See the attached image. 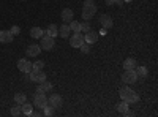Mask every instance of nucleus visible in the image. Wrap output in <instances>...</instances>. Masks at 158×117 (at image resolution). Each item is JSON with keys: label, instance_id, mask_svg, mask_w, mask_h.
Returning <instances> with one entry per match:
<instances>
[{"label": "nucleus", "instance_id": "11", "mask_svg": "<svg viewBox=\"0 0 158 117\" xmlns=\"http://www.w3.org/2000/svg\"><path fill=\"white\" fill-rule=\"evenodd\" d=\"M100 22H101V25H103V29H106V30L111 29L112 24H114L109 15H101V16H100Z\"/></svg>", "mask_w": 158, "mask_h": 117}, {"label": "nucleus", "instance_id": "7", "mask_svg": "<svg viewBox=\"0 0 158 117\" xmlns=\"http://www.w3.org/2000/svg\"><path fill=\"white\" fill-rule=\"evenodd\" d=\"M18 70L19 71H22V73H30L32 71V62L30 60H27V59H21V60H18Z\"/></svg>", "mask_w": 158, "mask_h": 117}, {"label": "nucleus", "instance_id": "32", "mask_svg": "<svg viewBox=\"0 0 158 117\" xmlns=\"http://www.w3.org/2000/svg\"><path fill=\"white\" fill-rule=\"evenodd\" d=\"M115 3H117L118 6H122V5H123V0H115Z\"/></svg>", "mask_w": 158, "mask_h": 117}, {"label": "nucleus", "instance_id": "1", "mask_svg": "<svg viewBox=\"0 0 158 117\" xmlns=\"http://www.w3.org/2000/svg\"><path fill=\"white\" fill-rule=\"evenodd\" d=\"M118 95H120V98L123 101H127L128 105L130 103H138L139 101V95L135 92V90H131L130 87H122L120 90H118Z\"/></svg>", "mask_w": 158, "mask_h": 117}, {"label": "nucleus", "instance_id": "15", "mask_svg": "<svg viewBox=\"0 0 158 117\" xmlns=\"http://www.w3.org/2000/svg\"><path fill=\"white\" fill-rule=\"evenodd\" d=\"M123 68H125V70H135V68H136V59H133V57L125 59V62H123Z\"/></svg>", "mask_w": 158, "mask_h": 117}, {"label": "nucleus", "instance_id": "16", "mask_svg": "<svg viewBox=\"0 0 158 117\" xmlns=\"http://www.w3.org/2000/svg\"><path fill=\"white\" fill-rule=\"evenodd\" d=\"M32 111H33V105H30V103L25 101V103H22V105H21V112L24 115H30Z\"/></svg>", "mask_w": 158, "mask_h": 117}, {"label": "nucleus", "instance_id": "17", "mask_svg": "<svg viewBox=\"0 0 158 117\" xmlns=\"http://www.w3.org/2000/svg\"><path fill=\"white\" fill-rule=\"evenodd\" d=\"M70 25L68 24H63V25H60V29H59V35L62 36V38H68L70 36Z\"/></svg>", "mask_w": 158, "mask_h": 117}, {"label": "nucleus", "instance_id": "19", "mask_svg": "<svg viewBox=\"0 0 158 117\" xmlns=\"http://www.w3.org/2000/svg\"><path fill=\"white\" fill-rule=\"evenodd\" d=\"M43 33H44V30H43V29H40V27H33V29H30V36H32V38H41Z\"/></svg>", "mask_w": 158, "mask_h": 117}, {"label": "nucleus", "instance_id": "4", "mask_svg": "<svg viewBox=\"0 0 158 117\" xmlns=\"http://www.w3.org/2000/svg\"><path fill=\"white\" fill-rule=\"evenodd\" d=\"M138 79H139V77L136 74V70H125L123 74H122V81L125 84H135Z\"/></svg>", "mask_w": 158, "mask_h": 117}, {"label": "nucleus", "instance_id": "3", "mask_svg": "<svg viewBox=\"0 0 158 117\" xmlns=\"http://www.w3.org/2000/svg\"><path fill=\"white\" fill-rule=\"evenodd\" d=\"M27 79L29 81H32V82H43L44 79H46V73L43 71V70H38V71H30V73H27Z\"/></svg>", "mask_w": 158, "mask_h": 117}, {"label": "nucleus", "instance_id": "12", "mask_svg": "<svg viewBox=\"0 0 158 117\" xmlns=\"http://www.w3.org/2000/svg\"><path fill=\"white\" fill-rule=\"evenodd\" d=\"M73 18H74V13H73L71 8H65V10L62 11V19H63L65 24H67V22H71Z\"/></svg>", "mask_w": 158, "mask_h": 117}, {"label": "nucleus", "instance_id": "28", "mask_svg": "<svg viewBox=\"0 0 158 117\" xmlns=\"http://www.w3.org/2000/svg\"><path fill=\"white\" fill-rule=\"evenodd\" d=\"M79 49H81V52H82V54H89V52H90V44L84 41L81 46H79Z\"/></svg>", "mask_w": 158, "mask_h": 117}, {"label": "nucleus", "instance_id": "5", "mask_svg": "<svg viewBox=\"0 0 158 117\" xmlns=\"http://www.w3.org/2000/svg\"><path fill=\"white\" fill-rule=\"evenodd\" d=\"M40 40H41V43H40V48L44 49V51H51L52 48H54V44H56L54 38L49 36V35H46V33H43V36L40 38Z\"/></svg>", "mask_w": 158, "mask_h": 117}, {"label": "nucleus", "instance_id": "14", "mask_svg": "<svg viewBox=\"0 0 158 117\" xmlns=\"http://www.w3.org/2000/svg\"><path fill=\"white\" fill-rule=\"evenodd\" d=\"M13 35L10 30H0V43H11Z\"/></svg>", "mask_w": 158, "mask_h": 117}, {"label": "nucleus", "instance_id": "30", "mask_svg": "<svg viewBox=\"0 0 158 117\" xmlns=\"http://www.w3.org/2000/svg\"><path fill=\"white\" fill-rule=\"evenodd\" d=\"M10 32H11V35H13V36H16V35H19V33H21V29L18 27V25H13V27L10 29Z\"/></svg>", "mask_w": 158, "mask_h": 117}, {"label": "nucleus", "instance_id": "22", "mask_svg": "<svg viewBox=\"0 0 158 117\" xmlns=\"http://www.w3.org/2000/svg\"><path fill=\"white\" fill-rule=\"evenodd\" d=\"M117 111L120 112V114H125L128 111V103L122 100V103H118V105H117Z\"/></svg>", "mask_w": 158, "mask_h": 117}, {"label": "nucleus", "instance_id": "24", "mask_svg": "<svg viewBox=\"0 0 158 117\" xmlns=\"http://www.w3.org/2000/svg\"><path fill=\"white\" fill-rule=\"evenodd\" d=\"M43 67H44V62H43V60H36L35 63H32V71L43 70Z\"/></svg>", "mask_w": 158, "mask_h": 117}, {"label": "nucleus", "instance_id": "29", "mask_svg": "<svg viewBox=\"0 0 158 117\" xmlns=\"http://www.w3.org/2000/svg\"><path fill=\"white\" fill-rule=\"evenodd\" d=\"M22 112H21V105L19 106H15V108H11V115H15V117H18V115H21Z\"/></svg>", "mask_w": 158, "mask_h": 117}, {"label": "nucleus", "instance_id": "23", "mask_svg": "<svg viewBox=\"0 0 158 117\" xmlns=\"http://www.w3.org/2000/svg\"><path fill=\"white\" fill-rule=\"evenodd\" d=\"M15 101L18 103V105H22V103L27 101V97H25V94H16L15 95Z\"/></svg>", "mask_w": 158, "mask_h": 117}, {"label": "nucleus", "instance_id": "33", "mask_svg": "<svg viewBox=\"0 0 158 117\" xmlns=\"http://www.w3.org/2000/svg\"><path fill=\"white\" fill-rule=\"evenodd\" d=\"M123 2H131V0H123Z\"/></svg>", "mask_w": 158, "mask_h": 117}, {"label": "nucleus", "instance_id": "6", "mask_svg": "<svg viewBox=\"0 0 158 117\" xmlns=\"http://www.w3.org/2000/svg\"><path fill=\"white\" fill-rule=\"evenodd\" d=\"M48 105H49V106H52L54 109H59V108H62V105H63V100H62V97H60V95L52 94V95L48 98Z\"/></svg>", "mask_w": 158, "mask_h": 117}, {"label": "nucleus", "instance_id": "25", "mask_svg": "<svg viewBox=\"0 0 158 117\" xmlns=\"http://www.w3.org/2000/svg\"><path fill=\"white\" fill-rule=\"evenodd\" d=\"M70 30H71L73 33L81 32V27H79V22H77V21H71V22H70Z\"/></svg>", "mask_w": 158, "mask_h": 117}, {"label": "nucleus", "instance_id": "2", "mask_svg": "<svg viewBox=\"0 0 158 117\" xmlns=\"http://www.w3.org/2000/svg\"><path fill=\"white\" fill-rule=\"evenodd\" d=\"M97 13V5L94 0H85L84 2V6H82V18L85 21H89L90 18H94Z\"/></svg>", "mask_w": 158, "mask_h": 117}, {"label": "nucleus", "instance_id": "18", "mask_svg": "<svg viewBox=\"0 0 158 117\" xmlns=\"http://www.w3.org/2000/svg\"><path fill=\"white\" fill-rule=\"evenodd\" d=\"M44 32H46V35H49V36L54 38V36H57V35H59V27H57L56 24H51Z\"/></svg>", "mask_w": 158, "mask_h": 117}, {"label": "nucleus", "instance_id": "13", "mask_svg": "<svg viewBox=\"0 0 158 117\" xmlns=\"http://www.w3.org/2000/svg\"><path fill=\"white\" fill-rule=\"evenodd\" d=\"M40 52H41V48H40V44H30V46L27 48V56H29V57L40 56Z\"/></svg>", "mask_w": 158, "mask_h": 117}, {"label": "nucleus", "instance_id": "20", "mask_svg": "<svg viewBox=\"0 0 158 117\" xmlns=\"http://www.w3.org/2000/svg\"><path fill=\"white\" fill-rule=\"evenodd\" d=\"M40 87H41V90H43V92L46 94V92H51V90H52V84L49 82V81H43V82H40Z\"/></svg>", "mask_w": 158, "mask_h": 117}, {"label": "nucleus", "instance_id": "31", "mask_svg": "<svg viewBox=\"0 0 158 117\" xmlns=\"http://www.w3.org/2000/svg\"><path fill=\"white\" fill-rule=\"evenodd\" d=\"M106 5H115V0H106Z\"/></svg>", "mask_w": 158, "mask_h": 117}, {"label": "nucleus", "instance_id": "8", "mask_svg": "<svg viewBox=\"0 0 158 117\" xmlns=\"http://www.w3.org/2000/svg\"><path fill=\"white\" fill-rule=\"evenodd\" d=\"M82 43H84V35H82L81 32L73 33V36L70 38V44H71L73 48H79Z\"/></svg>", "mask_w": 158, "mask_h": 117}, {"label": "nucleus", "instance_id": "27", "mask_svg": "<svg viewBox=\"0 0 158 117\" xmlns=\"http://www.w3.org/2000/svg\"><path fill=\"white\" fill-rule=\"evenodd\" d=\"M43 109H44V112H43V114H44V115H48V117H49V115H54V114H56V109L52 108V106H48V105H46V106H44Z\"/></svg>", "mask_w": 158, "mask_h": 117}, {"label": "nucleus", "instance_id": "9", "mask_svg": "<svg viewBox=\"0 0 158 117\" xmlns=\"http://www.w3.org/2000/svg\"><path fill=\"white\" fill-rule=\"evenodd\" d=\"M33 103H35L36 108H44V106L48 105V98H46L44 94H36V95L33 97Z\"/></svg>", "mask_w": 158, "mask_h": 117}, {"label": "nucleus", "instance_id": "21", "mask_svg": "<svg viewBox=\"0 0 158 117\" xmlns=\"http://www.w3.org/2000/svg\"><path fill=\"white\" fill-rule=\"evenodd\" d=\"M136 74L138 77H146L149 74V70L146 67H136Z\"/></svg>", "mask_w": 158, "mask_h": 117}, {"label": "nucleus", "instance_id": "10", "mask_svg": "<svg viewBox=\"0 0 158 117\" xmlns=\"http://www.w3.org/2000/svg\"><path fill=\"white\" fill-rule=\"evenodd\" d=\"M84 41H85V43H89V44H94V43H97V41H98V33H97V32H92V30L85 32Z\"/></svg>", "mask_w": 158, "mask_h": 117}, {"label": "nucleus", "instance_id": "26", "mask_svg": "<svg viewBox=\"0 0 158 117\" xmlns=\"http://www.w3.org/2000/svg\"><path fill=\"white\" fill-rule=\"evenodd\" d=\"M79 27H81V32H89L90 30V24H89V21L84 19V22H79Z\"/></svg>", "mask_w": 158, "mask_h": 117}]
</instances>
